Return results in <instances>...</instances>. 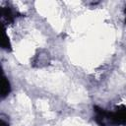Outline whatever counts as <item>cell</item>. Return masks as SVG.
<instances>
[{
    "instance_id": "7a4b0ae2",
    "label": "cell",
    "mask_w": 126,
    "mask_h": 126,
    "mask_svg": "<svg viewBox=\"0 0 126 126\" xmlns=\"http://www.w3.org/2000/svg\"><path fill=\"white\" fill-rule=\"evenodd\" d=\"M18 15H20V14L9 6L1 8V19L5 24L13 23L15 18L18 17Z\"/></svg>"
},
{
    "instance_id": "277c9868",
    "label": "cell",
    "mask_w": 126,
    "mask_h": 126,
    "mask_svg": "<svg viewBox=\"0 0 126 126\" xmlns=\"http://www.w3.org/2000/svg\"><path fill=\"white\" fill-rule=\"evenodd\" d=\"M1 46L3 49L5 50H11V43H10V40H9V37L7 35L6 32H4V35H3V40H2V43H1Z\"/></svg>"
},
{
    "instance_id": "3957f363",
    "label": "cell",
    "mask_w": 126,
    "mask_h": 126,
    "mask_svg": "<svg viewBox=\"0 0 126 126\" xmlns=\"http://www.w3.org/2000/svg\"><path fill=\"white\" fill-rule=\"evenodd\" d=\"M11 92V85L9 80L5 77V75H2L1 80V98H5Z\"/></svg>"
},
{
    "instance_id": "5b68a950",
    "label": "cell",
    "mask_w": 126,
    "mask_h": 126,
    "mask_svg": "<svg viewBox=\"0 0 126 126\" xmlns=\"http://www.w3.org/2000/svg\"><path fill=\"white\" fill-rule=\"evenodd\" d=\"M0 126H9L8 121H6L5 118H3V115H1V124H0Z\"/></svg>"
},
{
    "instance_id": "6da1fadb",
    "label": "cell",
    "mask_w": 126,
    "mask_h": 126,
    "mask_svg": "<svg viewBox=\"0 0 126 126\" xmlns=\"http://www.w3.org/2000/svg\"><path fill=\"white\" fill-rule=\"evenodd\" d=\"M94 120L99 126L126 125V107L120 105L114 111H107L97 105L94 106Z\"/></svg>"
},
{
    "instance_id": "8992f818",
    "label": "cell",
    "mask_w": 126,
    "mask_h": 126,
    "mask_svg": "<svg viewBox=\"0 0 126 126\" xmlns=\"http://www.w3.org/2000/svg\"><path fill=\"white\" fill-rule=\"evenodd\" d=\"M124 12H125V14H126V7H125V10H124Z\"/></svg>"
},
{
    "instance_id": "52a82bcc",
    "label": "cell",
    "mask_w": 126,
    "mask_h": 126,
    "mask_svg": "<svg viewBox=\"0 0 126 126\" xmlns=\"http://www.w3.org/2000/svg\"><path fill=\"white\" fill-rule=\"evenodd\" d=\"M125 23H126V20H125Z\"/></svg>"
}]
</instances>
